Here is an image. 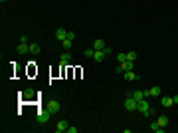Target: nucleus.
<instances>
[{
    "label": "nucleus",
    "instance_id": "f257e3e1",
    "mask_svg": "<svg viewBox=\"0 0 178 133\" xmlns=\"http://www.w3.org/2000/svg\"><path fill=\"white\" fill-rule=\"evenodd\" d=\"M50 117H52V111L48 109V107H42V109L38 111V115H36V121L38 123H48Z\"/></svg>",
    "mask_w": 178,
    "mask_h": 133
},
{
    "label": "nucleus",
    "instance_id": "f03ea898",
    "mask_svg": "<svg viewBox=\"0 0 178 133\" xmlns=\"http://www.w3.org/2000/svg\"><path fill=\"white\" fill-rule=\"evenodd\" d=\"M137 111H141L143 115H152V107L146 103V100H141L139 105H137Z\"/></svg>",
    "mask_w": 178,
    "mask_h": 133
},
{
    "label": "nucleus",
    "instance_id": "7ed1b4c3",
    "mask_svg": "<svg viewBox=\"0 0 178 133\" xmlns=\"http://www.w3.org/2000/svg\"><path fill=\"white\" fill-rule=\"evenodd\" d=\"M46 107H48L50 111H52V115H56V113H60V109H61V103H60L57 100H50V101L46 103Z\"/></svg>",
    "mask_w": 178,
    "mask_h": 133
},
{
    "label": "nucleus",
    "instance_id": "20e7f679",
    "mask_svg": "<svg viewBox=\"0 0 178 133\" xmlns=\"http://www.w3.org/2000/svg\"><path fill=\"white\" fill-rule=\"evenodd\" d=\"M137 105H139V101H137L135 97L129 93V97L125 100V109H129V111H137Z\"/></svg>",
    "mask_w": 178,
    "mask_h": 133
},
{
    "label": "nucleus",
    "instance_id": "39448f33",
    "mask_svg": "<svg viewBox=\"0 0 178 133\" xmlns=\"http://www.w3.org/2000/svg\"><path fill=\"white\" fill-rule=\"evenodd\" d=\"M133 66H135L133 62H129V60H125V62H121V64H119L117 68H115V71H117V74H125L127 70H133Z\"/></svg>",
    "mask_w": 178,
    "mask_h": 133
},
{
    "label": "nucleus",
    "instance_id": "423d86ee",
    "mask_svg": "<svg viewBox=\"0 0 178 133\" xmlns=\"http://www.w3.org/2000/svg\"><path fill=\"white\" fill-rule=\"evenodd\" d=\"M123 78H125L127 81H137V80H139V76H137V74H135L133 70H127L125 74H123Z\"/></svg>",
    "mask_w": 178,
    "mask_h": 133
},
{
    "label": "nucleus",
    "instance_id": "0eeeda50",
    "mask_svg": "<svg viewBox=\"0 0 178 133\" xmlns=\"http://www.w3.org/2000/svg\"><path fill=\"white\" fill-rule=\"evenodd\" d=\"M16 52L18 54H30V44H18V48H16Z\"/></svg>",
    "mask_w": 178,
    "mask_h": 133
},
{
    "label": "nucleus",
    "instance_id": "6e6552de",
    "mask_svg": "<svg viewBox=\"0 0 178 133\" xmlns=\"http://www.w3.org/2000/svg\"><path fill=\"white\" fill-rule=\"evenodd\" d=\"M56 38L60 40V42H61V40H66L67 38V30L66 28H57L56 30Z\"/></svg>",
    "mask_w": 178,
    "mask_h": 133
},
{
    "label": "nucleus",
    "instance_id": "1a4fd4ad",
    "mask_svg": "<svg viewBox=\"0 0 178 133\" xmlns=\"http://www.w3.org/2000/svg\"><path fill=\"white\" fill-rule=\"evenodd\" d=\"M67 127H69V125H67V121H57V123H56V131H57V133L67 131Z\"/></svg>",
    "mask_w": 178,
    "mask_h": 133
},
{
    "label": "nucleus",
    "instance_id": "9d476101",
    "mask_svg": "<svg viewBox=\"0 0 178 133\" xmlns=\"http://www.w3.org/2000/svg\"><path fill=\"white\" fill-rule=\"evenodd\" d=\"M60 62L63 64V66H67V64L71 62V54H69V52H63V54L60 56Z\"/></svg>",
    "mask_w": 178,
    "mask_h": 133
},
{
    "label": "nucleus",
    "instance_id": "9b49d317",
    "mask_svg": "<svg viewBox=\"0 0 178 133\" xmlns=\"http://www.w3.org/2000/svg\"><path fill=\"white\" fill-rule=\"evenodd\" d=\"M105 58H107V56H105V52H103V50H95V54H93V60H97V62H103Z\"/></svg>",
    "mask_w": 178,
    "mask_h": 133
},
{
    "label": "nucleus",
    "instance_id": "f8f14e48",
    "mask_svg": "<svg viewBox=\"0 0 178 133\" xmlns=\"http://www.w3.org/2000/svg\"><path fill=\"white\" fill-rule=\"evenodd\" d=\"M131 95L135 97L137 101H141V100H145V97H146V95H145V91H143V90H137V91H133Z\"/></svg>",
    "mask_w": 178,
    "mask_h": 133
},
{
    "label": "nucleus",
    "instance_id": "ddd939ff",
    "mask_svg": "<svg viewBox=\"0 0 178 133\" xmlns=\"http://www.w3.org/2000/svg\"><path fill=\"white\" fill-rule=\"evenodd\" d=\"M103 48H105V42H103L101 38H97V40L93 42V50H103Z\"/></svg>",
    "mask_w": 178,
    "mask_h": 133
},
{
    "label": "nucleus",
    "instance_id": "4468645a",
    "mask_svg": "<svg viewBox=\"0 0 178 133\" xmlns=\"http://www.w3.org/2000/svg\"><path fill=\"white\" fill-rule=\"evenodd\" d=\"M149 95H150V97H158V95H160V87H158V86L150 87V90H149Z\"/></svg>",
    "mask_w": 178,
    "mask_h": 133
},
{
    "label": "nucleus",
    "instance_id": "2eb2a0df",
    "mask_svg": "<svg viewBox=\"0 0 178 133\" xmlns=\"http://www.w3.org/2000/svg\"><path fill=\"white\" fill-rule=\"evenodd\" d=\"M162 105H164V107H172V105H174L172 97H168V95H164V97H162Z\"/></svg>",
    "mask_w": 178,
    "mask_h": 133
},
{
    "label": "nucleus",
    "instance_id": "dca6fc26",
    "mask_svg": "<svg viewBox=\"0 0 178 133\" xmlns=\"http://www.w3.org/2000/svg\"><path fill=\"white\" fill-rule=\"evenodd\" d=\"M40 50H42V48L38 46L36 42H34V44H30V54H34V56H38V54H40Z\"/></svg>",
    "mask_w": 178,
    "mask_h": 133
},
{
    "label": "nucleus",
    "instance_id": "f3484780",
    "mask_svg": "<svg viewBox=\"0 0 178 133\" xmlns=\"http://www.w3.org/2000/svg\"><path fill=\"white\" fill-rule=\"evenodd\" d=\"M150 129H152L155 133H162V129H164V127H160L158 121H152V123H150Z\"/></svg>",
    "mask_w": 178,
    "mask_h": 133
},
{
    "label": "nucleus",
    "instance_id": "a211bd4d",
    "mask_svg": "<svg viewBox=\"0 0 178 133\" xmlns=\"http://www.w3.org/2000/svg\"><path fill=\"white\" fill-rule=\"evenodd\" d=\"M156 121H158L160 127H166V125H168V117H166V115H160V117L156 119Z\"/></svg>",
    "mask_w": 178,
    "mask_h": 133
},
{
    "label": "nucleus",
    "instance_id": "6ab92c4d",
    "mask_svg": "<svg viewBox=\"0 0 178 133\" xmlns=\"http://www.w3.org/2000/svg\"><path fill=\"white\" fill-rule=\"evenodd\" d=\"M24 100H32V97H34V90H24Z\"/></svg>",
    "mask_w": 178,
    "mask_h": 133
},
{
    "label": "nucleus",
    "instance_id": "aec40b11",
    "mask_svg": "<svg viewBox=\"0 0 178 133\" xmlns=\"http://www.w3.org/2000/svg\"><path fill=\"white\" fill-rule=\"evenodd\" d=\"M127 60H129V62H135V60H137V52H133V50H131V52H127Z\"/></svg>",
    "mask_w": 178,
    "mask_h": 133
},
{
    "label": "nucleus",
    "instance_id": "412c9836",
    "mask_svg": "<svg viewBox=\"0 0 178 133\" xmlns=\"http://www.w3.org/2000/svg\"><path fill=\"white\" fill-rule=\"evenodd\" d=\"M61 48H66V50H67V48H71V40H61Z\"/></svg>",
    "mask_w": 178,
    "mask_h": 133
},
{
    "label": "nucleus",
    "instance_id": "4be33fe9",
    "mask_svg": "<svg viewBox=\"0 0 178 133\" xmlns=\"http://www.w3.org/2000/svg\"><path fill=\"white\" fill-rule=\"evenodd\" d=\"M93 54H95L93 46H91V48H87V50H85V56H87V58H93Z\"/></svg>",
    "mask_w": 178,
    "mask_h": 133
},
{
    "label": "nucleus",
    "instance_id": "5701e85b",
    "mask_svg": "<svg viewBox=\"0 0 178 133\" xmlns=\"http://www.w3.org/2000/svg\"><path fill=\"white\" fill-rule=\"evenodd\" d=\"M103 52H105V56H111V54H113V50H111L109 46H105V48H103Z\"/></svg>",
    "mask_w": 178,
    "mask_h": 133
},
{
    "label": "nucleus",
    "instance_id": "b1692460",
    "mask_svg": "<svg viewBox=\"0 0 178 133\" xmlns=\"http://www.w3.org/2000/svg\"><path fill=\"white\" fill-rule=\"evenodd\" d=\"M117 60H119V64H121V62H125V60H127V54H119V56H117Z\"/></svg>",
    "mask_w": 178,
    "mask_h": 133
},
{
    "label": "nucleus",
    "instance_id": "393cba45",
    "mask_svg": "<svg viewBox=\"0 0 178 133\" xmlns=\"http://www.w3.org/2000/svg\"><path fill=\"white\" fill-rule=\"evenodd\" d=\"M75 36H77V34H75V32H67V40H71V42H73V40H75Z\"/></svg>",
    "mask_w": 178,
    "mask_h": 133
},
{
    "label": "nucleus",
    "instance_id": "a878e982",
    "mask_svg": "<svg viewBox=\"0 0 178 133\" xmlns=\"http://www.w3.org/2000/svg\"><path fill=\"white\" fill-rule=\"evenodd\" d=\"M20 42H22V44H28V36H20Z\"/></svg>",
    "mask_w": 178,
    "mask_h": 133
},
{
    "label": "nucleus",
    "instance_id": "bb28decb",
    "mask_svg": "<svg viewBox=\"0 0 178 133\" xmlns=\"http://www.w3.org/2000/svg\"><path fill=\"white\" fill-rule=\"evenodd\" d=\"M67 133H77V127H67Z\"/></svg>",
    "mask_w": 178,
    "mask_h": 133
},
{
    "label": "nucleus",
    "instance_id": "cd10ccee",
    "mask_svg": "<svg viewBox=\"0 0 178 133\" xmlns=\"http://www.w3.org/2000/svg\"><path fill=\"white\" fill-rule=\"evenodd\" d=\"M172 101H174V103H178V95H174V97H172Z\"/></svg>",
    "mask_w": 178,
    "mask_h": 133
}]
</instances>
